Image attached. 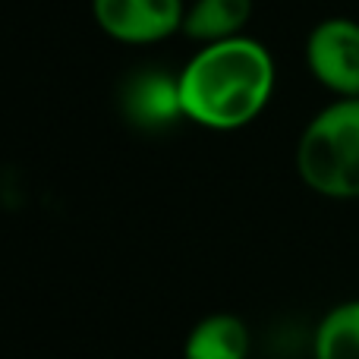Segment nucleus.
Listing matches in <instances>:
<instances>
[{
  "instance_id": "nucleus-6",
  "label": "nucleus",
  "mask_w": 359,
  "mask_h": 359,
  "mask_svg": "<svg viewBox=\"0 0 359 359\" xmlns=\"http://www.w3.org/2000/svg\"><path fill=\"white\" fill-rule=\"evenodd\" d=\"M183 359H249V328L230 312H215L192 325Z\"/></svg>"
},
{
  "instance_id": "nucleus-4",
  "label": "nucleus",
  "mask_w": 359,
  "mask_h": 359,
  "mask_svg": "<svg viewBox=\"0 0 359 359\" xmlns=\"http://www.w3.org/2000/svg\"><path fill=\"white\" fill-rule=\"evenodd\" d=\"M92 16L120 44H155L183 29V0H92Z\"/></svg>"
},
{
  "instance_id": "nucleus-5",
  "label": "nucleus",
  "mask_w": 359,
  "mask_h": 359,
  "mask_svg": "<svg viewBox=\"0 0 359 359\" xmlns=\"http://www.w3.org/2000/svg\"><path fill=\"white\" fill-rule=\"evenodd\" d=\"M120 107L126 120L136 130L161 133L168 126L186 120L183 98H180V76L164 73V69L145 67L133 73L120 88Z\"/></svg>"
},
{
  "instance_id": "nucleus-2",
  "label": "nucleus",
  "mask_w": 359,
  "mask_h": 359,
  "mask_svg": "<svg viewBox=\"0 0 359 359\" xmlns=\"http://www.w3.org/2000/svg\"><path fill=\"white\" fill-rule=\"evenodd\" d=\"M299 180L325 198H359V98H334L297 142Z\"/></svg>"
},
{
  "instance_id": "nucleus-7",
  "label": "nucleus",
  "mask_w": 359,
  "mask_h": 359,
  "mask_svg": "<svg viewBox=\"0 0 359 359\" xmlns=\"http://www.w3.org/2000/svg\"><path fill=\"white\" fill-rule=\"evenodd\" d=\"M249 19H252V0H196L186 6L180 32L192 41L215 44L243 35Z\"/></svg>"
},
{
  "instance_id": "nucleus-8",
  "label": "nucleus",
  "mask_w": 359,
  "mask_h": 359,
  "mask_svg": "<svg viewBox=\"0 0 359 359\" xmlns=\"http://www.w3.org/2000/svg\"><path fill=\"white\" fill-rule=\"evenodd\" d=\"M316 359H359V299L328 309L312 334Z\"/></svg>"
},
{
  "instance_id": "nucleus-1",
  "label": "nucleus",
  "mask_w": 359,
  "mask_h": 359,
  "mask_svg": "<svg viewBox=\"0 0 359 359\" xmlns=\"http://www.w3.org/2000/svg\"><path fill=\"white\" fill-rule=\"evenodd\" d=\"M177 76L186 120L205 130H240L268 107L278 69L265 44L236 35L202 44Z\"/></svg>"
},
{
  "instance_id": "nucleus-3",
  "label": "nucleus",
  "mask_w": 359,
  "mask_h": 359,
  "mask_svg": "<svg viewBox=\"0 0 359 359\" xmlns=\"http://www.w3.org/2000/svg\"><path fill=\"white\" fill-rule=\"evenodd\" d=\"M306 67L334 98H359V22L322 19L306 38Z\"/></svg>"
}]
</instances>
